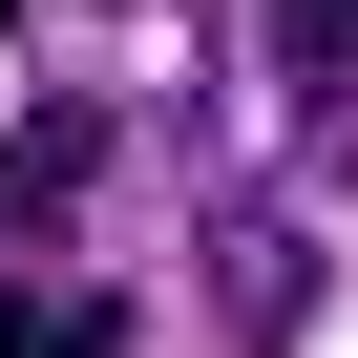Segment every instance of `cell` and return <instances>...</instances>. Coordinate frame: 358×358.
<instances>
[{"label":"cell","mask_w":358,"mask_h":358,"mask_svg":"<svg viewBox=\"0 0 358 358\" xmlns=\"http://www.w3.org/2000/svg\"><path fill=\"white\" fill-rule=\"evenodd\" d=\"M0 358H106V316L85 295H0Z\"/></svg>","instance_id":"cell-1"},{"label":"cell","mask_w":358,"mask_h":358,"mask_svg":"<svg viewBox=\"0 0 358 358\" xmlns=\"http://www.w3.org/2000/svg\"><path fill=\"white\" fill-rule=\"evenodd\" d=\"M0 22H22V0H0Z\"/></svg>","instance_id":"cell-2"}]
</instances>
